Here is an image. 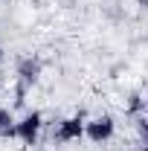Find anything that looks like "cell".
<instances>
[{"mask_svg": "<svg viewBox=\"0 0 148 151\" xmlns=\"http://www.w3.org/2000/svg\"><path fill=\"white\" fill-rule=\"evenodd\" d=\"M3 55H6V52H3V47H0V61H3Z\"/></svg>", "mask_w": 148, "mask_h": 151, "instance_id": "9", "label": "cell"}, {"mask_svg": "<svg viewBox=\"0 0 148 151\" xmlns=\"http://www.w3.org/2000/svg\"><path fill=\"white\" fill-rule=\"evenodd\" d=\"M41 128H44V116H41L38 111H29L23 119L15 122V137H18L23 145H38Z\"/></svg>", "mask_w": 148, "mask_h": 151, "instance_id": "1", "label": "cell"}, {"mask_svg": "<svg viewBox=\"0 0 148 151\" xmlns=\"http://www.w3.org/2000/svg\"><path fill=\"white\" fill-rule=\"evenodd\" d=\"M0 137L3 139H12L15 137V116L6 108H0Z\"/></svg>", "mask_w": 148, "mask_h": 151, "instance_id": "6", "label": "cell"}, {"mask_svg": "<svg viewBox=\"0 0 148 151\" xmlns=\"http://www.w3.org/2000/svg\"><path fill=\"white\" fill-rule=\"evenodd\" d=\"M113 134H116V122H113V116H108V113L93 116L90 122H84V137H87L90 142H96V145L113 139Z\"/></svg>", "mask_w": 148, "mask_h": 151, "instance_id": "2", "label": "cell"}, {"mask_svg": "<svg viewBox=\"0 0 148 151\" xmlns=\"http://www.w3.org/2000/svg\"><path fill=\"white\" fill-rule=\"evenodd\" d=\"M81 137H84V113L58 119L55 131H52V139H55V142H75V139H81Z\"/></svg>", "mask_w": 148, "mask_h": 151, "instance_id": "3", "label": "cell"}, {"mask_svg": "<svg viewBox=\"0 0 148 151\" xmlns=\"http://www.w3.org/2000/svg\"><path fill=\"white\" fill-rule=\"evenodd\" d=\"M134 125H137V134H139V139H145V137H148V119H145V113L134 116Z\"/></svg>", "mask_w": 148, "mask_h": 151, "instance_id": "7", "label": "cell"}, {"mask_svg": "<svg viewBox=\"0 0 148 151\" xmlns=\"http://www.w3.org/2000/svg\"><path fill=\"white\" fill-rule=\"evenodd\" d=\"M26 93H29V87H26V84H15V105H23V102H26Z\"/></svg>", "mask_w": 148, "mask_h": 151, "instance_id": "8", "label": "cell"}, {"mask_svg": "<svg viewBox=\"0 0 148 151\" xmlns=\"http://www.w3.org/2000/svg\"><path fill=\"white\" fill-rule=\"evenodd\" d=\"M125 113H128V116H139V113H145V96L139 93V90L128 96V102H125Z\"/></svg>", "mask_w": 148, "mask_h": 151, "instance_id": "5", "label": "cell"}, {"mask_svg": "<svg viewBox=\"0 0 148 151\" xmlns=\"http://www.w3.org/2000/svg\"><path fill=\"white\" fill-rule=\"evenodd\" d=\"M15 73H18V81H20V84L32 87L38 78H41V58H35V55H23V58L18 61V67H15Z\"/></svg>", "mask_w": 148, "mask_h": 151, "instance_id": "4", "label": "cell"}]
</instances>
